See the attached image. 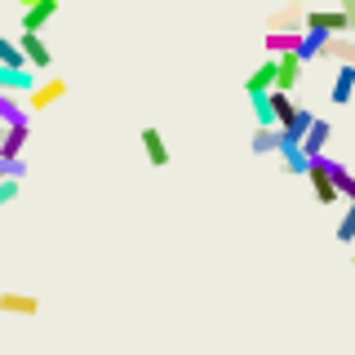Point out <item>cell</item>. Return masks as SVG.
<instances>
[{
	"label": "cell",
	"mask_w": 355,
	"mask_h": 355,
	"mask_svg": "<svg viewBox=\"0 0 355 355\" xmlns=\"http://www.w3.org/2000/svg\"><path fill=\"white\" fill-rule=\"evenodd\" d=\"M311 125H315V111L297 103V111H293V120H288V125H284V133H288V138H293V142H302Z\"/></svg>",
	"instance_id": "cell-17"
},
{
	"label": "cell",
	"mask_w": 355,
	"mask_h": 355,
	"mask_svg": "<svg viewBox=\"0 0 355 355\" xmlns=\"http://www.w3.org/2000/svg\"><path fill=\"white\" fill-rule=\"evenodd\" d=\"M306 182H311V196H315L320 205H338V191H333V182H329V178L315 169V164L306 169Z\"/></svg>",
	"instance_id": "cell-16"
},
{
	"label": "cell",
	"mask_w": 355,
	"mask_h": 355,
	"mask_svg": "<svg viewBox=\"0 0 355 355\" xmlns=\"http://www.w3.org/2000/svg\"><path fill=\"white\" fill-rule=\"evenodd\" d=\"M18 196H22V182H18V178H0V209L14 205Z\"/></svg>",
	"instance_id": "cell-23"
},
{
	"label": "cell",
	"mask_w": 355,
	"mask_h": 355,
	"mask_svg": "<svg viewBox=\"0 0 355 355\" xmlns=\"http://www.w3.org/2000/svg\"><path fill=\"white\" fill-rule=\"evenodd\" d=\"M53 18H58V0H36L31 9H22V36H40Z\"/></svg>",
	"instance_id": "cell-4"
},
{
	"label": "cell",
	"mask_w": 355,
	"mask_h": 355,
	"mask_svg": "<svg viewBox=\"0 0 355 355\" xmlns=\"http://www.w3.org/2000/svg\"><path fill=\"white\" fill-rule=\"evenodd\" d=\"M338 14H342V22H347V36L355 40V0H342V5H338Z\"/></svg>",
	"instance_id": "cell-24"
},
{
	"label": "cell",
	"mask_w": 355,
	"mask_h": 355,
	"mask_svg": "<svg viewBox=\"0 0 355 355\" xmlns=\"http://www.w3.org/2000/svg\"><path fill=\"white\" fill-rule=\"evenodd\" d=\"M271 89H275V58H266V62H258L249 76H244V94L262 98V94H271Z\"/></svg>",
	"instance_id": "cell-8"
},
{
	"label": "cell",
	"mask_w": 355,
	"mask_h": 355,
	"mask_svg": "<svg viewBox=\"0 0 355 355\" xmlns=\"http://www.w3.org/2000/svg\"><path fill=\"white\" fill-rule=\"evenodd\" d=\"M62 94H67V80H62V76H40V85L31 89L27 98H22V107H27V116H36V111L53 107Z\"/></svg>",
	"instance_id": "cell-1"
},
{
	"label": "cell",
	"mask_w": 355,
	"mask_h": 355,
	"mask_svg": "<svg viewBox=\"0 0 355 355\" xmlns=\"http://www.w3.org/2000/svg\"><path fill=\"white\" fill-rule=\"evenodd\" d=\"M0 67H27V62H22V49H18V40L0 36Z\"/></svg>",
	"instance_id": "cell-20"
},
{
	"label": "cell",
	"mask_w": 355,
	"mask_h": 355,
	"mask_svg": "<svg viewBox=\"0 0 355 355\" xmlns=\"http://www.w3.org/2000/svg\"><path fill=\"white\" fill-rule=\"evenodd\" d=\"M329 98H333V103H338V107H347L351 98H355V67H338V71H333Z\"/></svg>",
	"instance_id": "cell-12"
},
{
	"label": "cell",
	"mask_w": 355,
	"mask_h": 355,
	"mask_svg": "<svg viewBox=\"0 0 355 355\" xmlns=\"http://www.w3.org/2000/svg\"><path fill=\"white\" fill-rule=\"evenodd\" d=\"M297 80H302V62H297V53H280V58H275V94L293 98Z\"/></svg>",
	"instance_id": "cell-6"
},
{
	"label": "cell",
	"mask_w": 355,
	"mask_h": 355,
	"mask_svg": "<svg viewBox=\"0 0 355 355\" xmlns=\"http://www.w3.org/2000/svg\"><path fill=\"white\" fill-rule=\"evenodd\" d=\"M249 103H253V120H258V129H280V125H275V111H271V98H249Z\"/></svg>",
	"instance_id": "cell-19"
},
{
	"label": "cell",
	"mask_w": 355,
	"mask_h": 355,
	"mask_svg": "<svg viewBox=\"0 0 355 355\" xmlns=\"http://www.w3.org/2000/svg\"><path fill=\"white\" fill-rule=\"evenodd\" d=\"M31 5H36V0H22V9H31Z\"/></svg>",
	"instance_id": "cell-25"
},
{
	"label": "cell",
	"mask_w": 355,
	"mask_h": 355,
	"mask_svg": "<svg viewBox=\"0 0 355 355\" xmlns=\"http://www.w3.org/2000/svg\"><path fill=\"white\" fill-rule=\"evenodd\" d=\"M249 151L253 155H275V129H258L253 142H249Z\"/></svg>",
	"instance_id": "cell-21"
},
{
	"label": "cell",
	"mask_w": 355,
	"mask_h": 355,
	"mask_svg": "<svg viewBox=\"0 0 355 355\" xmlns=\"http://www.w3.org/2000/svg\"><path fill=\"white\" fill-rule=\"evenodd\" d=\"M0 125H31V116H27V107H22V98H9V94H0Z\"/></svg>",
	"instance_id": "cell-15"
},
{
	"label": "cell",
	"mask_w": 355,
	"mask_h": 355,
	"mask_svg": "<svg viewBox=\"0 0 355 355\" xmlns=\"http://www.w3.org/2000/svg\"><path fill=\"white\" fill-rule=\"evenodd\" d=\"M351 262H355V240H351Z\"/></svg>",
	"instance_id": "cell-26"
},
{
	"label": "cell",
	"mask_w": 355,
	"mask_h": 355,
	"mask_svg": "<svg viewBox=\"0 0 355 355\" xmlns=\"http://www.w3.org/2000/svg\"><path fill=\"white\" fill-rule=\"evenodd\" d=\"M27 138H31V125H9V129H0V160H22Z\"/></svg>",
	"instance_id": "cell-7"
},
{
	"label": "cell",
	"mask_w": 355,
	"mask_h": 355,
	"mask_svg": "<svg viewBox=\"0 0 355 355\" xmlns=\"http://www.w3.org/2000/svg\"><path fill=\"white\" fill-rule=\"evenodd\" d=\"M320 58L333 67H355V40L351 36H329V44L320 49Z\"/></svg>",
	"instance_id": "cell-9"
},
{
	"label": "cell",
	"mask_w": 355,
	"mask_h": 355,
	"mask_svg": "<svg viewBox=\"0 0 355 355\" xmlns=\"http://www.w3.org/2000/svg\"><path fill=\"white\" fill-rule=\"evenodd\" d=\"M275 155L284 160V169L293 173V178H306L311 169V160H306V151H302V142H293L284 129H275Z\"/></svg>",
	"instance_id": "cell-2"
},
{
	"label": "cell",
	"mask_w": 355,
	"mask_h": 355,
	"mask_svg": "<svg viewBox=\"0 0 355 355\" xmlns=\"http://www.w3.org/2000/svg\"><path fill=\"white\" fill-rule=\"evenodd\" d=\"M338 240H342V244L355 240V205L342 209V218H338Z\"/></svg>",
	"instance_id": "cell-22"
},
{
	"label": "cell",
	"mask_w": 355,
	"mask_h": 355,
	"mask_svg": "<svg viewBox=\"0 0 355 355\" xmlns=\"http://www.w3.org/2000/svg\"><path fill=\"white\" fill-rule=\"evenodd\" d=\"M0 311H5V315H36V311H40V297L18 293V288H5V293H0Z\"/></svg>",
	"instance_id": "cell-10"
},
{
	"label": "cell",
	"mask_w": 355,
	"mask_h": 355,
	"mask_svg": "<svg viewBox=\"0 0 355 355\" xmlns=\"http://www.w3.org/2000/svg\"><path fill=\"white\" fill-rule=\"evenodd\" d=\"M329 138H333V125L315 116V125H311V129H306V138H302V151H306V160H311V155H324Z\"/></svg>",
	"instance_id": "cell-13"
},
{
	"label": "cell",
	"mask_w": 355,
	"mask_h": 355,
	"mask_svg": "<svg viewBox=\"0 0 355 355\" xmlns=\"http://www.w3.org/2000/svg\"><path fill=\"white\" fill-rule=\"evenodd\" d=\"M36 85H40V76L31 71V67H0V94H9V98H27Z\"/></svg>",
	"instance_id": "cell-3"
},
{
	"label": "cell",
	"mask_w": 355,
	"mask_h": 355,
	"mask_svg": "<svg viewBox=\"0 0 355 355\" xmlns=\"http://www.w3.org/2000/svg\"><path fill=\"white\" fill-rule=\"evenodd\" d=\"M297 36H302V31H271V36H266V53H271V58L293 53L297 49Z\"/></svg>",
	"instance_id": "cell-18"
},
{
	"label": "cell",
	"mask_w": 355,
	"mask_h": 355,
	"mask_svg": "<svg viewBox=\"0 0 355 355\" xmlns=\"http://www.w3.org/2000/svg\"><path fill=\"white\" fill-rule=\"evenodd\" d=\"M142 151H147V160L155 164V169H164V164H169V147H164V133L155 129V125L142 129Z\"/></svg>",
	"instance_id": "cell-11"
},
{
	"label": "cell",
	"mask_w": 355,
	"mask_h": 355,
	"mask_svg": "<svg viewBox=\"0 0 355 355\" xmlns=\"http://www.w3.org/2000/svg\"><path fill=\"white\" fill-rule=\"evenodd\" d=\"M18 49H22V62H27L36 76H44L53 67V53H49V44L40 36H18Z\"/></svg>",
	"instance_id": "cell-5"
},
{
	"label": "cell",
	"mask_w": 355,
	"mask_h": 355,
	"mask_svg": "<svg viewBox=\"0 0 355 355\" xmlns=\"http://www.w3.org/2000/svg\"><path fill=\"white\" fill-rule=\"evenodd\" d=\"M271 31H302V9H297V0H284V9L271 14Z\"/></svg>",
	"instance_id": "cell-14"
}]
</instances>
